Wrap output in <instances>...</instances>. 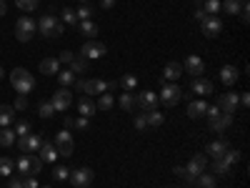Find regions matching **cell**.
Instances as JSON below:
<instances>
[{"mask_svg": "<svg viewBox=\"0 0 250 188\" xmlns=\"http://www.w3.org/2000/svg\"><path fill=\"white\" fill-rule=\"evenodd\" d=\"M10 83H13V88L20 93V95H30L35 91V78L25 70V68H15L10 73Z\"/></svg>", "mask_w": 250, "mask_h": 188, "instance_id": "cell-1", "label": "cell"}, {"mask_svg": "<svg viewBox=\"0 0 250 188\" xmlns=\"http://www.w3.org/2000/svg\"><path fill=\"white\" fill-rule=\"evenodd\" d=\"M38 30H40V35H45V38H60L65 28H62V23L58 20V15L48 13V15H43L38 20Z\"/></svg>", "mask_w": 250, "mask_h": 188, "instance_id": "cell-2", "label": "cell"}, {"mask_svg": "<svg viewBox=\"0 0 250 188\" xmlns=\"http://www.w3.org/2000/svg\"><path fill=\"white\" fill-rule=\"evenodd\" d=\"M35 20L23 15V18H18V23H15V38L20 40V43H28V40L35 35Z\"/></svg>", "mask_w": 250, "mask_h": 188, "instance_id": "cell-3", "label": "cell"}, {"mask_svg": "<svg viewBox=\"0 0 250 188\" xmlns=\"http://www.w3.org/2000/svg\"><path fill=\"white\" fill-rule=\"evenodd\" d=\"M55 148H58V156H62V158H70L73 156V151H75V143H73V133L70 131H60V133H55Z\"/></svg>", "mask_w": 250, "mask_h": 188, "instance_id": "cell-4", "label": "cell"}, {"mask_svg": "<svg viewBox=\"0 0 250 188\" xmlns=\"http://www.w3.org/2000/svg\"><path fill=\"white\" fill-rule=\"evenodd\" d=\"M75 88L83 91L85 95H100L108 91V80H100V78H90V80H75Z\"/></svg>", "mask_w": 250, "mask_h": 188, "instance_id": "cell-5", "label": "cell"}, {"mask_svg": "<svg viewBox=\"0 0 250 188\" xmlns=\"http://www.w3.org/2000/svg\"><path fill=\"white\" fill-rule=\"evenodd\" d=\"M180 98H183V91L175 86V83H165L160 95H158V100L163 103V106H168V108H175Z\"/></svg>", "mask_w": 250, "mask_h": 188, "instance_id": "cell-6", "label": "cell"}, {"mask_svg": "<svg viewBox=\"0 0 250 188\" xmlns=\"http://www.w3.org/2000/svg\"><path fill=\"white\" fill-rule=\"evenodd\" d=\"M40 145H43V136H40V133H28V136H20L18 138V148L23 151L25 156L28 153H38Z\"/></svg>", "mask_w": 250, "mask_h": 188, "instance_id": "cell-7", "label": "cell"}, {"mask_svg": "<svg viewBox=\"0 0 250 188\" xmlns=\"http://www.w3.org/2000/svg\"><path fill=\"white\" fill-rule=\"evenodd\" d=\"M105 50H108V48L103 46L100 40H88V43L80 48V55L85 58V60H98V58L105 55Z\"/></svg>", "mask_w": 250, "mask_h": 188, "instance_id": "cell-8", "label": "cell"}, {"mask_svg": "<svg viewBox=\"0 0 250 188\" xmlns=\"http://www.w3.org/2000/svg\"><path fill=\"white\" fill-rule=\"evenodd\" d=\"M50 106H53L55 111H68V108L73 106V93H70L68 88H58L55 95L50 98Z\"/></svg>", "mask_w": 250, "mask_h": 188, "instance_id": "cell-9", "label": "cell"}, {"mask_svg": "<svg viewBox=\"0 0 250 188\" xmlns=\"http://www.w3.org/2000/svg\"><path fill=\"white\" fill-rule=\"evenodd\" d=\"M70 183L75 186V188H88L90 183H93V178H95V173L90 171V168H75V171H70Z\"/></svg>", "mask_w": 250, "mask_h": 188, "instance_id": "cell-10", "label": "cell"}, {"mask_svg": "<svg viewBox=\"0 0 250 188\" xmlns=\"http://www.w3.org/2000/svg\"><path fill=\"white\" fill-rule=\"evenodd\" d=\"M200 30H203V35H208V38H215V35H220V30H223V20H220L218 15H205V20L200 23Z\"/></svg>", "mask_w": 250, "mask_h": 188, "instance_id": "cell-11", "label": "cell"}, {"mask_svg": "<svg viewBox=\"0 0 250 188\" xmlns=\"http://www.w3.org/2000/svg\"><path fill=\"white\" fill-rule=\"evenodd\" d=\"M158 95L153 93V91H143L140 95H135V106L145 113V111H155V106H158Z\"/></svg>", "mask_w": 250, "mask_h": 188, "instance_id": "cell-12", "label": "cell"}, {"mask_svg": "<svg viewBox=\"0 0 250 188\" xmlns=\"http://www.w3.org/2000/svg\"><path fill=\"white\" fill-rule=\"evenodd\" d=\"M208 120H210V128L215 133H223L233 125V113H218V116H208Z\"/></svg>", "mask_w": 250, "mask_h": 188, "instance_id": "cell-13", "label": "cell"}, {"mask_svg": "<svg viewBox=\"0 0 250 188\" xmlns=\"http://www.w3.org/2000/svg\"><path fill=\"white\" fill-rule=\"evenodd\" d=\"M208 168V158L205 156H200V153H195L190 161H188V165H185V171H188V176H200L203 171Z\"/></svg>", "mask_w": 250, "mask_h": 188, "instance_id": "cell-14", "label": "cell"}, {"mask_svg": "<svg viewBox=\"0 0 250 188\" xmlns=\"http://www.w3.org/2000/svg\"><path fill=\"white\" fill-rule=\"evenodd\" d=\"M215 106H218L223 113H235V108H238V95H235V93H223V95L218 98Z\"/></svg>", "mask_w": 250, "mask_h": 188, "instance_id": "cell-15", "label": "cell"}, {"mask_svg": "<svg viewBox=\"0 0 250 188\" xmlns=\"http://www.w3.org/2000/svg\"><path fill=\"white\" fill-rule=\"evenodd\" d=\"M185 70H188V75L200 78V75L205 73V63H203L198 55H188V60H185Z\"/></svg>", "mask_w": 250, "mask_h": 188, "instance_id": "cell-16", "label": "cell"}, {"mask_svg": "<svg viewBox=\"0 0 250 188\" xmlns=\"http://www.w3.org/2000/svg\"><path fill=\"white\" fill-rule=\"evenodd\" d=\"M38 156H40V161H43V163H55V158H58L55 143H53V141H43V145H40Z\"/></svg>", "mask_w": 250, "mask_h": 188, "instance_id": "cell-17", "label": "cell"}, {"mask_svg": "<svg viewBox=\"0 0 250 188\" xmlns=\"http://www.w3.org/2000/svg\"><path fill=\"white\" fill-rule=\"evenodd\" d=\"M190 88H193V93L195 95H210L213 93V83L208 80V78H193V83H190Z\"/></svg>", "mask_w": 250, "mask_h": 188, "instance_id": "cell-18", "label": "cell"}, {"mask_svg": "<svg viewBox=\"0 0 250 188\" xmlns=\"http://www.w3.org/2000/svg\"><path fill=\"white\" fill-rule=\"evenodd\" d=\"M238 78H240V73H238L235 66H223L220 68V80L225 83V86H235Z\"/></svg>", "mask_w": 250, "mask_h": 188, "instance_id": "cell-19", "label": "cell"}, {"mask_svg": "<svg viewBox=\"0 0 250 188\" xmlns=\"http://www.w3.org/2000/svg\"><path fill=\"white\" fill-rule=\"evenodd\" d=\"M205 111H208V103L205 100H190V103H188V116H190L193 120L203 118Z\"/></svg>", "mask_w": 250, "mask_h": 188, "instance_id": "cell-20", "label": "cell"}, {"mask_svg": "<svg viewBox=\"0 0 250 188\" xmlns=\"http://www.w3.org/2000/svg\"><path fill=\"white\" fill-rule=\"evenodd\" d=\"M230 148V145H228V141H213V143H208V156H213V158H223L225 156V151Z\"/></svg>", "mask_w": 250, "mask_h": 188, "instance_id": "cell-21", "label": "cell"}, {"mask_svg": "<svg viewBox=\"0 0 250 188\" xmlns=\"http://www.w3.org/2000/svg\"><path fill=\"white\" fill-rule=\"evenodd\" d=\"M58 70H60V60L58 58L40 60V73H43V75H58Z\"/></svg>", "mask_w": 250, "mask_h": 188, "instance_id": "cell-22", "label": "cell"}, {"mask_svg": "<svg viewBox=\"0 0 250 188\" xmlns=\"http://www.w3.org/2000/svg\"><path fill=\"white\" fill-rule=\"evenodd\" d=\"M78 111H80V116H83V118L95 116V103L90 100V95H83V98L78 100Z\"/></svg>", "mask_w": 250, "mask_h": 188, "instance_id": "cell-23", "label": "cell"}, {"mask_svg": "<svg viewBox=\"0 0 250 188\" xmlns=\"http://www.w3.org/2000/svg\"><path fill=\"white\" fill-rule=\"evenodd\" d=\"M180 73H183V66H180V63H175V60H170L168 66H165V70H163V78L168 80V83H173V80L180 78Z\"/></svg>", "mask_w": 250, "mask_h": 188, "instance_id": "cell-24", "label": "cell"}, {"mask_svg": "<svg viewBox=\"0 0 250 188\" xmlns=\"http://www.w3.org/2000/svg\"><path fill=\"white\" fill-rule=\"evenodd\" d=\"M195 186L198 188H218V178L213 176V173H200V176H195Z\"/></svg>", "mask_w": 250, "mask_h": 188, "instance_id": "cell-25", "label": "cell"}, {"mask_svg": "<svg viewBox=\"0 0 250 188\" xmlns=\"http://www.w3.org/2000/svg\"><path fill=\"white\" fill-rule=\"evenodd\" d=\"M118 103H120L123 111H135V95H133V91H125V93L118 98Z\"/></svg>", "mask_w": 250, "mask_h": 188, "instance_id": "cell-26", "label": "cell"}, {"mask_svg": "<svg viewBox=\"0 0 250 188\" xmlns=\"http://www.w3.org/2000/svg\"><path fill=\"white\" fill-rule=\"evenodd\" d=\"M40 168H43V161H40V156L35 153H28V176H38Z\"/></svg>", "mask_w": 250, "mask_h": 188, "instance_id": "cell-27", "label": "cell"}, {"mask_svg": "<svg viewBox=\"0 0 250 188\" xmlns=\"http://www.w3.org/2000/svg\"><path fill=\"white\" fill-rule=\"evenodd\" d=\"M113 103H115V98H113L110 93H100V95H98V103H95V108H98V111H110Z\"/></svg>", "mask_w": 250, "mask_h": 188, "instance_id": "cell-28", "label": "cell"}, {"mask_svg": "<svg viewBox=\"0 0 250 188\" xmlns=\"http://www.w3.org/2000/svg\"><path fill=\"white\" fill-rule=\"evenodd\" d=\"M240 5H243V0H223L220 3V8L228 15H240Z\"/></svg>", "mask_w": 250, "mask_h": 188, "instance_id": "cell-29", "label": "cell"}, {"mask_svg": "<svg viewBox=\"0 0 250 188\" xmlns=\"http://www.w3.org/2000/svg\"><path fill=\"white\" fill-rule=\"evenodd\" d=\"M230 173V163H225L223 158H213V176H228Z\"/></svg>", "mask_w": 250, "mask_h": 188, "instance_id": "cell-30", "label": "cell"}, {"mask_svg": "<svg viewBox=\"0 0 250 188\" xmlns=\"http://www.w3.org/2000/svg\"><path fill=\"white\" fill-rule=\"evenodd\" d=\"M13 118H15V111L10 106H0V125H3V128H8L13 123Z\"/></svg>", "mask_w": 250, "mask_h": 188, "instance_id": "cell-31", "label": "cell"}, {"mask_svg": "<svg viewBox=\"0 0 250 188\" xmlns=\"http://www.w3.org/2000/svg\"><path fill=\"white\" fill-rule=\"evenodd\" d=\"M15 131H10V128H3L0 131V145H3V148H10V145H15Z\"/></svg>", "mask_w": 250, "mask_h": 188, "instance_id": "cell-32", "label": "cell"}, {"mask_svg": "<svg viewBox=\"0 0 250 188\" xmlns=\"http://www.w3.org/2000/svg\"><path fill=\"white\" fill-rule=\"evenodd\" d=\"M60 23H62V25H75V23H78L75 10H73V8H62V13H60Z\"/></svg>", "mask_w": 250, "mask_h": 188, "instance_id": "cell-33", "label": "cell"}, {"mask_svg": "<svg viewBox=\"0 0 250 188\" xmlns=\"http://www.w3.org/2000/svg\"><path fill=\"white\" fill-rule=\"evenodd\" d=\"M13 171H15V163H13V158H0V176H5V178H10L13 176Z\"/></svg>", "mask_w": 250, "mask_h": 188, "instance_id": "cell-34", "label": "cell"}, {"mask_svg": "<svg viewBox=\"0 0 250 188\" xmlns=\"http://www.w3.org/2000/svg\"><path fill=\"white\" fill-rule=\"evenodd\" d=\"M58 83H60V86L62 88H68V86H73V83H75V73H70V70H58Z\"/></svg>", "mask_w": 250, "mask_h": 188, "instance_id": "cell-35", "label": "cell"}, {"mask_svg": "<svg viewBox=\"0 0 250 188\" xmlns=\"http://www.w3.org/2000/svg\"><path fill=\"white\" fill-rule=\"evenodd\" d=\"M145 120H148V125H163L165 116L158 113V111H145Z\"/></svg>", "mask_w": 250, "mask_h": 188, "instance_id": "cell-36", "label": "cell"}, {"mask_svg": "<svg viewBox=\"0 0 250 188\" xmlns=\"http://www.w3.org/2000/svg\"><path fill=\"white\" fill-rule=\"evenodd\" d=\"M70 73H88V60H85V58H73Z\"/></svg>", "mask_w": 250, "mask_h": 188, "instance_id": "cell-37", "label": "cell"}, {"mask_svg": "<svg viewBox=\"0 0 250 188\" xmlns=\"http://www.w3.org/2000/svg\"><path fill=\"white\" fill-rule=\"evenodd\" d=\"M38 116H40V118H50V116H55V108L50 106V100L38 103Z\"/></svg>", "mask_w": 250, "mask_h": 188, "instance_id": "cell-38", "label": "cell"}, {"mask_svg": "<svg viewBox=\"0 0 250 188\" xmlns=\"http://www.w3.org/2000/svg\"><path fill=\"white\" fill-rule=\"evenodd\" d=\"M120 86H123L125 91H135V86H138V75H133V73L123 75V78H120Z\"/></svg>", "mask_w": 250, "mask_h": 188, "instance_id": "cell-39", "label": "cell"}, {"mask_svg": "<svg viewBox=\"0 0 250 188\" xmlns=\"http://www.w3.org/2000/svg\"><path fill=\"white\" fill-rule=\"evenodd\" d=\"M80 33L93 38V35H98V25L93 23V20H83V23H80Z\"/></svg>", "mask_w": 250, "mask_h": 188, "instance_id": "cell-40", "label": "cell"}, {"mask_svg": "<svg viewBox=\"0 0 250 188\" xmlns=\"http://www.w3.org/2000/svg\"><path fill=\"white\" fill-rule=\"evenodd\" d=\"M203 10H205L208 15H218V10H220V0H205V3H203Z\"/></svg>", "mask_w": 250, "mask_h": 188, "instance_id": "cell-41", "label": "cell"}, {"mask_svg": "<svg viewBox=\"0 0 250 188\" xmlns=\"http://www.w3.org/2000/svg\"><path fill=\"white\" fill-rule=\"evenodd\" d=\"M15 5H18L20 10L30 13V10H35V8H38V0H15Z\"/></svg>", "mask_w": 250, "mask_h": 188, "instance_id": "cell-42", "label": "cell"}, {"mask_svg": "<svg viewBox=\"0 0 250 188\" xmlns=\"http://www.w3.org/2000/svg\"><path fill=\"white\" fill-rule=\"evenodd\" d=\"M75 15H78V20L83 23V20H90V15H93V8L85 3V5H80V10H75Z\"/></svg>", "mask_w": 250, "mask_h": 188, "instance_id": "cell-43", "label": "cell"}, {"mask_svg": "<svg viewBox=\"0 0 250 188\" xmlns=\"http://www.w3.org/2000/svg\"><path fill=\"white\" fill-rule=\"evenodd\" d=\"M223 161H225V163H230V165H233V163H238V161H240V151L228 148V151H225V156H223Z\"/></svg>", "mask_w": 250, "mask_h": 188, "instance_id": "cell-44", "label": "cell"}, {"mask_svg": "<svg viewBox=\"0 0 250 188\" xmlns=\"http://www.w3.org/2000/svg\"><path fill=\"white\" fill-rule=\"evenodd\" d=\"M68 176H70V171L65 168V165H58V168L53 171V178L55 181H68Z\"/></svg>", "mask_w": 250, "mask_h": 188, "instance_id": "cell-45", "label": "cell"}, {"mask_svg": "<svg viewBox=\"0 0 250 188\" xmlns=\"http://www.w3.org/2000/svg\"><path fill=\"white\" fill-rule=\"evenodd\" d=\"M30 133V123L28 120H20L18 125H15V136L20 138V136H28Z\"/></svg>", "mask_w": 250, "mask_h": 188, "instance_id": "cell-46", "label": "cell"}, {"mask_svg": "<svg viewBox=\"0 0 250 188\" xmlns=\"http://www.w3.org/2000/svg\"><path fill=\"white\" fill-rule=\"evenodd\" d=\"M73 58H75V55H73L70 50H62V53L58 55V60H60V66H70V63H73Z\"/></svg>", "mask_w": 250, "mask_h": 188, "instance_id": "cell-47", "label": "cell"}, {"mask_svg": "<svg viewBox=\"0 0 250 188\" xmlns=\"http://www.w3.org/2000/svg\"><path fill=\"white\" fill-rule=\"evenodd\" d=\"M28 108V95H18L15 98V108L13 111H25Z\"/></svg>", "mask_w": 250, "mask_h": 188, "instance_id": "cell-48", "label": "cell"}, {"mask_svg": "<svg viewBox=\"0 0 250 188\" xmlns=\"http://www.w3.org/2000/svg\"><path fill=\"white\" fill-rule=\"evenodd\" d=\"M148 128V120H145V113L135 116V131H145Z\"/></svg>", "mask_w": 250, "mask_h": 188, "instance_id": "cell-49", "label": "cell"}, {"mask_svg": "<svg viewBox=\"0 0 250 188\" xmlns=\"http://www.w3.org/2000/svg\"><path fill=\"white\" fill-rule=\"evenodd\" d=\"M23 188H40L35 176H23Z\"/></svg>", "mask_w": 250, "mask_h": 188, "instance_id": "cell-50", "label": "cell"}, {"mask_svg": "<svg viewBox=\"0 0 250 188\" xmlns=\"http://www.w3.org/2000/svg\"><path fill=\"white\" fill-rule=\"evenodd\" d=\"M8 188H23V176H10Z\"/></svg>", "mask_w": 250, "mask_h": 188, "instance_id": "cell-51", "label": "cell"}, {"mask_svg": "<svg viewBox=\"0 0 250 188\" xmlns=\"http://www.w3.org/2000/svg\"><path fill=\"white\" fill-rule=\"evenodd\" d=\"M193 15H195V20H198V23H203V20H205V10H203V5H195V10H193Z\"/></svg>", "mask_w": 250, "mask_h": 188, "instance_id": "cell-52", "label": "cell"}, {"mask_svg": "<svg viewBox=\"0 0 250 188\" xmlns=\"http://www.w3.org/2000/svg\"><path fill=\"white\" fill-rule=\"evenodd\" d=\"M88 125H90V123H88V118H83V116H80V118H75V128H78V131H85Z\"/></svg>", "mask_w": 250, "mask_h": 188, "instance_id": "cell-53", "label": "cell"}, {"mask_svg": "<svg viewBox=\"0 0 250 188\" xmlns=\"http://www.w3.org/2000/svg\"><path fill=\"white\" fill-rule=\"evenodd\" d=\"M62 125H65V131H70V128H75V118H65V120H62Z\"/></svg>", "mask_w": 250, "mask_h": 188, "instance_id": "cell-54", "label": "cell"}, {"mask_svg": "<svg viewBox=\"0 0 250 188\" xmlns=\"http://www.w3.org/2000/svg\"><path fill=\"white\" fill-rule=\"evenodd\" d=\"M115 5V0H100V8H105V10H110Z\"/></svg>", "mask_w": 250, "mask_h": 188, "instance_id": "cell-55", "label": "cell"}, {"mask_svg": "<svg viewBox=\"0 0 250 188\" xmlns=\"http://www.w3.org/2000/svg\"><path fill=\"white\" fill-rule=\"evenodd\" d=\"M5 10H8V5H5V0H0V18L5 15Z\"/></svg>", "mask_w": 250, "mask_h": 188, "instance_id": "cell-56", "label": "cell"}, {"mask_svg": "<svg viewBox=\"0 0 250 188\" xmlns=\"http://www.w3.org/2000/svg\"><path fill=\"white\" fill-rule=\"evenodd\" d=\"M78 3H83V5H85V3H88V0H78Z\"/></svg>", "mask_w": 250, "mask_h": 188, "instance_id": "cell-57", "label": "cell"}, {"mask_svg": "<svg viewBox=\"0 0 250 188\" xmlns=\"http://www.w3.org/2000/svg\"><path fill=\"white\" fill-rule=\"evenodd\" d=\"M0 78H3V68H0Z\"/></svg>", "mask_w": 250, "mask_h": 188, "instance_id": "cell-58", "label": "cell"}, {"mask_svg": "<svg viewBox=\"0 0 250 188\" xmlns=\"http://www.w3.org/2000/svg\"><path fill=\"white\" fill-rule=\"evenodd\" d=\"M45 188H48V186H45Z\"/></svg>", "mask_w": 250, "mask_h": 188, "instance_id": "cell-59", "label": "cell"}]
</instances>
